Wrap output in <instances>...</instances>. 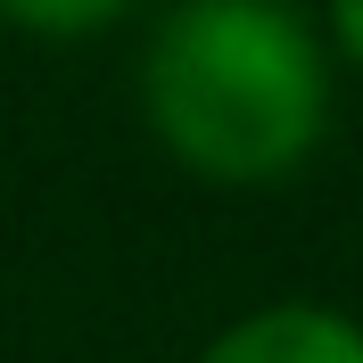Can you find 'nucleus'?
<instances>
[{"mask_svg": "<svg viewBox=\"0 0 363 363\" xmlns=\"http://www.w3.org/2000/svg\"><path fill=\"white\" fill-rule=\"evenodd\" d=\"M149 124L215 182H272L322 133V58L281 0H190L149 42Z\"/></svg>", "mask_w": 363, "mask_h": 363, "instance_id": "1", "label": "nucleus"}, {"mask_svg": "<svg viewBox=\"0 0 363 363\" xmlns=\"http://www.w3.org/2000/svg\"><path fill=\"white\" fill-rule=\"evenodd\" d=\"M206 363H363V330L314 306H272L206 347Z\"/></svg>", "mask_w": 363, "mask_h": 363, "instance_id": "2", "label": "nucleus"}, {"mask_svg": "<svg viewBox=\"0 0 363 363\" xmlns=\"http://www.w3.org/2000/svg\"><path fill=\"white\" fill-rule=\"evenodd\" d=\"M0 9L17 25H33V33H91V25H108L133 0H0Z\"/></svg>", "mask_w": 363, "mask_h": 363, "instance_id": "3", "label": "nucleus"}, {"mask_svg": "<svg viewBox=\"0 0 363 363\" xmlns=\"http://www.w3.org/2000/svg\"><path fill=\"white\" fill-rule=\"evenodd\" d=\"M330 25H339L347 58H355V67H363V0H330Z\"/></svg>", "mask_w": 363, "mask_h": 363, "instance_id": "4", "label": "nucleus"}]
</instances>
